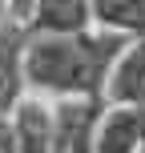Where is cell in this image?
I'll return each mask as SVG.
<instances>
[{"label":"cell","mask_w":145,"mask_h":153,"mask_svg":"<svg viewBox=\"0 0 145 153\" xmlns=\"http://www.w3.org/2000/svg\"><path fill=\"white\" fill-rule=\"evenodd\" d=\"M105 101H53V153H97L93 129Z\"/></svg>","instance_id":"3957f363"},{"label":"cell","mask_w":145,"mask_h":153,"mask_svg":"<svg viewBox=\"0 0 145 153\" xmlns=\"http://www.w3.org/2000/svg\"><path fill=\"white\" fill-rule=\"evenodd\" d=\"M24 48H28V24L16 16H0V117H12L24 101Z\"/></svg>","instance_id":"7a4b0ae2"},{"label":"cell","mask_w":145,"mask_h":153,"mask_svg":"<svg viewBox=\"0 0 145 153\" xmlns=\"http://www.w3.org/2000/svg\"><path fill=\"white\" fill-rule=\"evenodd\" d=\"M133 36L113 28H77V32H28L24 81L28 93L48 101H105L113 61Z\"/></svg>","instance_id":"6da1fadb"},{"label":"cell","mask_w":145,"mask_h":153,"mask_svg":"<svg viewBox=\"0 0 145 153\" xmlns=\"http://www.w3.org/2000/svg\"><path fill=\"white\" fill-rule=\"evenodd\" d=\"M137 109H141V121H145V101H137Z\"/></svg>","instance_id":"8fae6325"},{"label":"cell","mask_w":145,"mask_h":153,"mask_svg":"<svg viewBox=\"0 0 145 153\" xmlns=\"http://www.w3.org/2000/svg\"><path fill=\"white\" fill-rule=\"evenodd\" d=\"M105 101H117V105H137V101H145V36H133L117 53L109 85H105Z\"/></svg>","instance_id":"5b68a950"},{"label":"cell","mask_w":145,"mask_h":153,"mask_svg":"<svg viewBox=\"0 0 145 153\" xmlns=\"http://www.w3.org/2000/svg\"><path fill=\"white\" fill-rule=\"evenodd\" d=\"M93 24L125 36H145V0H93Z\"/></svg>","instance_id":"52a82bcc"},{"label":"cell","mask_w":145,"mask_h":153,"mask_svg":"<svg viewBox=\"0 0 145 153\" xmlns=\"http://www.w3.org/2000/svg\"><path fill=\"white\" fill-rule=\"evenodd\" d=\"M93 145H97V153H137L145 145L141 109L105 101L101 105V117H97V129H93Z\"/></svg>","instance_id":"277c9868"},{"label":"cell","mask_w":145,"mask_h":153,"mask_svg":"<svg viewBox=\"0 0 145 153\" xmlns=\"http://www.w3.org/2000/svg\"><path fill=\"white\" fill-rule=\"evenodd\" d=\"M32 8H36V0H8V16H16V20H28Z\"/></svg>","instance_id":"9c48e42d"},{"label":"cell","mask_w":145,"mask_h":153,"mask_svg":"<svg viewBox=\"0 0 145 153\" xmlns=\"http://www.w3.org/2000/svg\"><path fill=\"white\" fill-rule=\"evenodd\" d=\"M12 125H16V153H53V105L36 97L20 101Z\"/></svg>","instance_id":"8992f818"},{"label":"cell","mask_w":145,"mask_h":153,"mask_svg":"<svg viewBox=\"0 0 145 153\" xmlns=\"http://www.w3.org/2000/svg\"><path fill=\"white\" fill-rule=\"evenodd\" d=\"M4 12H8V0H0V16H4Z\"/></svg>","instance_id":"30bf717a"},{"label":"cell","mask_w":145,"mask_h":153,"mask_svg":"<svg viewBox=\"0 0 145 153\" xmlns=\"http://www.w3.org/2000/svg\"><path fill=\"white\" fill-rule=\"evenodd\" d=\"M0 153H16V125H12V117H0Z\"/></svg>","instance_id":"ba28073f"}]
</instances>
